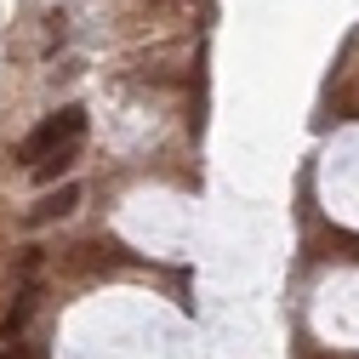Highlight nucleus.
<instances>
[{
    "instance_id": "3",
    "label": "nucleus",
    "mask_w": 359,
    "mask_h": 359,
    "mask_svg": "<svg viewBox=\"0 0 359 359\" xmlns=\"http://www.w3.org/2000/svg\"><path fill=\"white\" fill-rule=\"evenodd\" d=\"M34 308H40V285H23V291H18V308L6 313V342L23 337V325L34 320Z\"/></svg>"
},
{
    "instance_id": "1",
    "label": "nucleus",
    "mask_w": 359,
    "mask_h": 359,
    "mask_svg": "<svg viewBox=\"0 0 359 359\" xmlns=\"http://www.w3.org/2000/svg\"><path fill=\"white\" fill-rule=\"evenodd\" d=\"M80 137H86V109L80 103H69V109H57V114H46L29 137L18 143V160L34 171L40 160H52V154H63V149H80Z\"/></svg>"
},
{
    "instance_id": "5",
    "label": "nucleus",
    "mask_w": 359,
    "mask_h": 359,
    "mask_svg": "<svg viewBox=\"0 0 359 359\" xmlns=\"http://www.w3.org/2000/svg\"><path fill=\"white\" fill-rule=\"evenodd\" d=\"M6 359H46V353H40L34 342H29V348H23V342H12V353H6Z\"/></svg>"
},
{
    "instance_id": "4",
    "label": "nucleus",
    "mask_w": 359,
    "mask_h": 359,
    "mask_svg": "<svg viewBox=\"0 0 359 359\" xmlns=\"http://www.w3.org/2000/svg\"><path fill=\"white\" fill-rule=\"evenodd\" d=\"M74 154H80V149H63V154H52V160H40V165H34V177H40V183H57V177H69Z\"/></svg>"
},
{
    "instance_id": "2",
    "label": "nucleus",
    "mask_w": 359,
    "mask_h": 359,
    "mask_svg": "<svg viewBox=\"0 0 359 359\" xmlns=\"http://www.w3.org/2000/svg\"><path fill=\"white\" fill-rule=\"evenodd\" d=\"M74 205H80V183H63V189H52L46 200L29 211V222H57V217H69Z\"/></svg>"
}]
</instances>
